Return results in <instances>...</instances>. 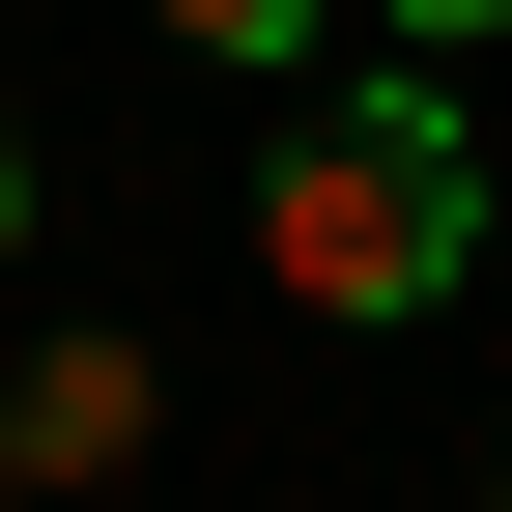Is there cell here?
<instances>
[{
    "instance_id": "obj_4",
    "label": "cell",
    "mask_w": 512,
    "mask_h": 512,
    "mask_svg": "<svg viewBox=\"0 0 512 512\" xmlns=\"http://www.w3.org/2000/svg\"><path fill=\"white\" fill-rule=\"evenodd\" d=\"M370 29H399V57H484V29H512V0H370Z\"/></svg>"
},
{
    "instance_id": "obj_7",
    "label": "cell",
    "mask_w": 512,
    "mask_h": 512,
    "mask_svg": "<svg viewBox=\"0 0 512 512\" xmlns=\"http://www.w3.org/2000/svg\"><path fill=\"white\" fill-rule=\"evenodd\" d=\"M484 512H512V484H484Z\"/></svg>"
},
{
    "instance_id": "obj_1",
    "label": "cell",
    "mask_w": 512,
    "mask_h": 512,
    "mask_svg": "<svg viewBox=\"0 0 512 512\" xmlns=\"http://www.w3.org/2000/svg\"><path fill=\"white\" fill-rule=\"evenodd\" d=\"M256 285L313 313V342H399V313H456L484 285V143H456V86H342L285 171H256Z\"/></svg>"
},
{
    "instance_id": "obj_6",
    "label": "cell",
    "mask_w": 512,
    "mask_h": 512,
    "mask_svg": "<svg viewBox=\"0 0 512 512\" xmlns=\"http://www.w3.org/2000/svg\"><path fill=\"white\" fill-rule=\"evenodd\" d=\"M0 512H29V484H0Z\"/></svg>"
},
{
    "instance_id": "obj_2",
    "label": "cell",
    "mask_w": 512,
    "mask_h": 512,
    "mask_svg": "<svg viewBox=\"0 0 512 512\" xmlns=\"http://www.w3.org/2000/svg\"><path fill=\"white\" fill-rule=\"evenodd\" d=\"M143 427H171V370H143V342H29V399H0V484H114Z\"/></svg>"
},
{
    "instance_id": "obj_3",
    "label": "cell",
    "mask_w": 512,
    "mask_h": 512,
    "mask_svg": "<svg viewBox=\"0 0 512 512\" xmlns=\"http://www.w3.org/2000/svg\"><path fill=\"white\" fill-rule=\"evenodd\" d=\"M171 57H256V86H285V57H313V0H171Z\"/></svg>"
},
{
    "instance_id": "obj_5",
    "label": "cell",
    "mask_w": 512,
    "mask_h": 512,
    "mask_svg": "<svg viewBox=\"0 0 512 512\" xmlns=\"http://www.w3.org/2000/svg\"><path fill=\"white\" fill-rule=\"evenodd\" d=\"M0 256H29V143H0Z\"/></svg>"
}]
</instances>
